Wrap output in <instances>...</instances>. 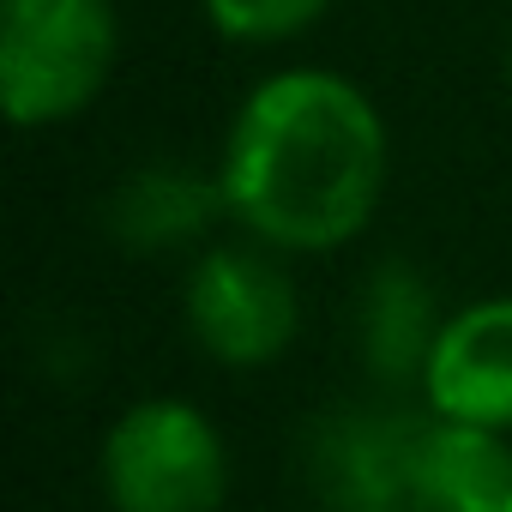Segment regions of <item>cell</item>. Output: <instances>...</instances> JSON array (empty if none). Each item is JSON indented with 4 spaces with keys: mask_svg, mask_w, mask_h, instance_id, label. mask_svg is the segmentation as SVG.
Here are the masks:
<instances>
[{
    "mask_svg": "<svg viewBox=\"0 0 512 512\" xmlns=\"http://www.w3.org/2000/svg\"><path fill=\"white\" fill-rule=\"evenodd\" d=\"M440 308L428 278L410 260H380L362 284V308H356V338H362V362L380 386H422L428 350L440 338Z\"/></svg>",
    "mask_w": 512,
    "mask_h": 512,
    "instance_id": "obj_9",
    "label": "cell"
},
{
    "mask_svg": "<svg viewBox=\"0 0 512 512\" xmlns=\"http://www.w3.org/2000/svg\"><path fill=\"white\" fill-rule=\"evenodd\" d=\"M121 55L109 0H0V109L19 133L85 115Z\"/></svg>",
    "mask_w": 512,
    "mask_h": 512,
    "instance_id": "obj_2",
    "label": "cell"
},
{
    "mask_svg": "<svg viewBox=\"0 0 512 512\" xmlns=\"http://www.w3.org/2000/svg\"><path fill=\"white\" fill-rule=\"evenodd\" d=\"M422 404L428 416L512 434V296L446 314L422 368Z\"/></svg>",
    "mask_w": 512,
    "mask_h": 512,
    "instance_id": "obj_6",
    "label": "cell"
},
{
    "mask_svg": "<svg viewBox=\"0 0 512 512\" xmlns=\"http://www.w3.org/2000/svg\"><path fill=\"white\" fill-rule=\"evenodd\" d=\"M181 320L193 344L223 368H266L296 344L302 296L278 247L266 241H211L193 253L181 284Z\"/></svg>",
    "mask_w": 512,
    "mask_h": 512,
    "instance_id": "obj_4",
    "label": "cell"
},
{
    "mask_svg": "<svg viewBox=\"0 0 512 512\" xmlns=\"http://www.w3.org/2000/svg\"><path fill=\"white\" fill-rule=\"evenodd\" d=\"M217 217H229L217 169L199 175V169H181V163H145V169H133L109 193V211H103L109 235L127 253H175V247H193V241L211 235Z\"/></svg>",
    "mask_w": 512,
    "mask_h": 512,
    "instance_id": "obj_8",
    "label": "cell"
},
{
    "mask_svg": "<svg viewBox=\"0 0 512 512\" xmlns=\"http://www.w3.org/2000/svg\"><path fill=\"white\" fill-rule=\"evenodd\" d=\"M109 512H223L229 446L187 398H139L103 434Z\"/></svg>",
    "mask_w": 512,
    "mask_h": 512,
    "instance_id": "obj_3",
    "label": "cell"
},
{
    "mask_svg": "<svg viewBox=\"0 0 512 512\" xmlns=\"http://www.w3.org/2000/svg\"><path fill=\"white\" fill-rule=\"evenodd\" d=\"M217 37L247 43V49H272L302 37L308 25H320L332 13V0H199Z\"/></svg>",
    "mask_w": 512,
    "mask_h": 512,
    "instance_id": "obj_10",
    "label": "cell"
},
{
    "mask_svg": "<svg viewBox=\"0 0 512 512\" xmlns=\"http://www.w3.org/2000/svg\"><path fill=\"white\" fill-rule=\"evenodd\" d=\"M386 169L392 139L374 97L332 67L260 79L217 157L229 217L278 253H332L356 241L380 211Z\"/></svg>",
    "mask_w": 512,
    "mask_h": 512,
    "instance_id": "obj_1",
    "label": "cell"
},
{
    "mask_svg": "<svg viewBox=\"0 0 512 512\" xmlns=\"http://www.w3.org/2000/svg\"><path fill=\"white\" fill-rule=\"evenodd\" d=\"M428 416L398 404L332 410L308 434V482L326 512H410V464Z\"/></svg>",
    "mask_w": 512,
    "mask_h": 512,
    "instance_id": "obj_5",
    "label": "cell"
},
{
    "mask_svg": "<svg viewBox=\"0 0 512 512\" xmlns=\"http://www.w3.org/2000/svg\"><path fill=\"white\" fill-rule=\"evenodd\" d=\"M410 512H512V440L428 416L410 464Z\"/></svg>",
    "mask_w": 512,
    "mask_h": 512,
    "instance_id": "obj_7",
    "label": "cell"
}]
</instances>
